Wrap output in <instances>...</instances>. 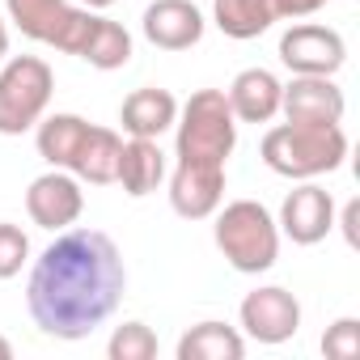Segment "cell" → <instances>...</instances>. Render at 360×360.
<instances>
[{
	"mask_svg": "<svg viewBox=\"0 0 360 360\" xmlns=\"http://www.w3.org/2000/svg\"><path fill=\"white\" fill-rule=\"evenodd\" d=\"M276 5H280V18H309L322 5H330V0H276Z\"/></svg>",
	"mask_w": 360,
	"mask_h": 360,
	"instance_id": "d4e9b609",
	"label": "cell"
},
{
	"mask_svg": "<svg viewBox=\"0 0 360 360\" xmlns=\"http://www.w3.org/2000/svg\"><path fill=\"white\" fill-rule=\"evenodd\" d=\"M280 60L292 77H335L347 60V43L339 30L330 26H314L301 22L292 30H284L280 39Z\"/></svg>",
	"mask_w": 360,
	"mask_h": 360,
	"instance_id": "8992f818",
	"label": "cell"
},
{
	"mask_svg": "<svg viewBox=\"0 0 360 360\" xmlns=\"http://www.w3.org/2000/svg\"><path fill=\"white\" fill-rule=\"evenodd\" d=\"M119 153H123V140L110 131V127H94L85 131L77 157H72V178H81V183H94V187H106L115 183V174H119Z\"/></svg>",
	"mask_w": 360,
	"mask_h": 360,
	"instance_id": "2e32d148",
	"label": "cell"
},
{
	"mask_svg": "<svg viewBox=\"0 0 360 360\" xmlns=\"http://www.w3.org/2000/svg\"><path fill=\"white\" fill-rule=\"evenodd\" d=\"M9 56V26H5V18H0V60Z\"/></svg>",
	"mask_w": 360,
	"mask_h": 360,
	"instance_id": "4316f807",
	"label": "cell"
},
{
	"mask_svg": "<svg viewBox=\"0 0 360 360\" xmlns=\"http://www.w3.org/2000/svg\"><path fill=\"white\" fill-rule=\"evenodd\" d=\"M212 22L221 26V34L246 43L280 22V5L276 0H212Z\"/></svg>",
	"mask_w": 360,
	"mask_h": 360,
	"instance_id": "e0dca14e",
	"label": "cell"
},
{
	"mask_svg": "<svg viewBox=\"0 0 360 360\" xmlns=\"http://www.w3.org/2000/svg\"><path fill=\"white\" fill-rule=\"evenodd\" d=\"M127 267L119 246L98 229H60V238L34 259L26 305L43 335L85 339L123 301Z\"/></svg>",
	"mask_w": 360,
	"mask_h": 360,
	"instance_id": "6da1fadb",
	"label": "cell"
},
{
	"mask_svg": "<svg viewBox=\"0 0 360 360\" xmlns=\"http://www.w3.org/2000/svg\"><path fill=\"white\" fill-rule=\"evenodd\" d=\"M26 212L39 229H68L77 225V217L85 212V191H81V178H72L68 169H51V174H39L30 191H26Z\"/></svg>",
	"mask_w": 360,
	"mask_h": 360,
	"instance_id": "9c48e42d",
	"label": "cell"
},
{
	"mask_svg": "<svg viewBox=\"0 0 360 360\" xmlns=\"http://www.w3.org/2000/svg\"><path fill=\"white\" fill-rule=\"evenodd\" d=\"M178 123V161H212L225 165L233 144H238V119L229 110L225 89H200L187 98L183 115L174 119Z\"/></svg>",
	"mask_w": 360,
	"mask_h": 360,
	"instance_id": "277c9868",
	"label": "cell"
},
{
	"mask_svg": "<svg viewBox=\"0 0 360 360\" xmlns=\"http://www.w3.org/2000/svg\"><path fill=\"white\" fill-rule=\"evenodd\" d=\"M276 225H280V233H284L288 242H297V246H318V242L335 229V200H330V191L305 178L297 191L284 195V208H280V221H276Z\"/></svg>",
	"mask_w": 360,
	"mask_h": 360,
	"instance_id": "30bf717a",
	"label": "cell"
},
{
	"mask_svg": "<svg viewBox=\"0 0 360 360\" xmlns=\"http://www.w3.org/2000/svg\"><path fill=\"white\" fill-rule=\"evenodd\" d=\"M225 200V165L178 161L169 178V208L183 221H208Z\"/></svg>",
	"mask_w": 360,
	"mask_h": 360,
	"instance_id": "ba28073f",
	"label": "cell"
},
{
	"mask_svg": "<svg viewBox=\"0 0 360 360\" xmlns=\"http://www.w3.org/2000/svg\"><path fill=\"white\" fill-rule=\"evenodd\" d=\"M5 9H9V22H13L26 39L47 43V47L56 43L60 26H64L68 13H72L68 0H5Z\"/></svg>",
	"mask_w": 360,
	"mask_h": 360,
	"instance_id": "ffe728a7",
	"label": "cell"
},
{
	"mask_svg": "<svg viewBox=\"0 0 360 360\" xmlns=\"http://www.w3.org/2000/svg\"><path fill=\"white\" fill-rule=\"evenodd\" d=\"M238 318H242V330L255 343H288L301 330V301L288 288L267 284V288L246 292Z\"/></svg>",
	"mask_w": 360,
	"mask_h": 360,
	"instance_id": "52a82bcc",
	"label": "cell"
},
{
	"mask_svg": "<svg viewBox=\"0 0 360 360\" xmlns=\"http://www.w3.org/2000/svg\"><path fill=\"white\" fill-rule=\"evenodd\" d=\"M263 161L280 178H322L347 157V136L339 123H280L263 136Z\"/></svg>",
	"mask_w": 360,
	"mask_h": 360,
	"instance_id": "7a4b0ae2",
	"label": "cell"
},
{
	"mask_svg": "<svg viewBox=\"0 0 360 360\" xmlns=\"http://www.w3.org/2000/svg\"><path fill=\"white\" fill-rule=\"evenodd\" d=\"M106 356L110 360H153L157 356V335L144 322H123V326H115V335L106 343Z\"/></svg>",
	"mask_w": 360,
	"mask_h": 360,
	"instance_id": "7402d4cb",
	"label": "cell"
},
{
	"mask_svg": "<svg viewBox=\"0 0 360 360\" xmlns=\"http://www.w3.org/2000/svg\"><path fill=\"white\" fill-rule=\"evenodd\" d=\"M217 246L233 271L259 276V271H271L280 259V225L263 204L233 200L217 217Z\"/></svg>",
	"mask_w": 360,
	"mask_h": 360,
	"instance_id": "3957f363",
	"label": "cell"
},
{
	"mask_svg": "<svg viewBox=\"0 0 360 360\" xmlns=\"http://www.w3.org/2000/svg\"><path fill=\"white\" fill-rule=\"evenodd\" d=\"M30 259V238L9 225V221H0V280H13Z\"/></svg>",
	"mask_w": 360,
	"mask_h": 360,
	"instance_id": "603a6c76",
	"label": "cell"
},
{
	"mask_svg": "<svg viewBox=\"0 0 360 360\" xmlns=\"http://www.w3.org/2000/svg\"><path fill=\"white\" fill-rule=\"evenodd\" d=\"M280 110L288 123H339L347 102L330 77H292L280 94Z\"/></svg>",
	"mask_w": 360,
	"mask_h": 360,
	"instance_id": "7c38bea8",
	"label": "cell"
},
{
	"mask_svg": "<svg viewBox=\"0 0 360 360\" xmlns=\"http://www.w3.org/2000/svg\"><path fill=\"white\" fill-rule=\"evenodd\" d=\"M81 5H85V9H94V13H98V9H110V5H115V0H81Z\"/></svg>",
	"mask_w": 360,
	"mask_h": 360,
	"instance_id": "83f0119b",
	"label": "cell"
},
{
	"mask_svg": "<svg viewBox=\"0 0 360 360\" xmlns=\"http://www.w3.org/2000/svg\"><path fill=\"white\" fill-rule=\"evenodd\" d=\"M280 94L284 85L276 81V72L267 68H246L233 77V85L225 89L229 98V110L238 123H271L280 115Z\"/></svg>",
	"mask_w": 360,
	"mask_h": 360,
	"instance_id": "4fadbf2b",
	"label": "cell"
},
{
	"mask_svg": "<svg viewBox=\"0 0 360 360\" xmlns=\"http://www.w3.org/2000/svg\"><path fill=\"white\" fill-rule=\"evenodd\" d=\"M161 178H165V153L157 140H144V136H131L119 153V174H115V183L140 200V195H153L161 187Z\"/></svg>",
	"mask_w": 360,
	"mask_h": 360,
	"instance_id": "9a60e30c",
	"label": "cell"
},
{
	"mask_svg": "<svg viewBox=\"0 0 360 360\" xmlns=\"http://www.w3.org/2000/svg\"><path fill=\"white\" fill-rule=\"evenodd\" d=\"M174 119H178L174 94H169V89H153V85L131 89V94L123 98V106H119L123 131H127V136H144V140H157L161 131H169Z\"/></svg>",
	"mask_w": 360,
	"mask_h": 360,
	"instance_id": "5bb4252c",
	"label": "cell"
},
{
	"mask_svg": "<svg viewBox=\"0 0 360 360\" xmlns=\"http://www.w3.org/2000/svg\"><path fill=\"white\" fill-rule=\"evenodd\" d=\"M246 339L225 322H200L178 339V360H242Z\"/></svg>",
	"mask_w": 360,
	"mask_h": 360,
	"instance_id": "d6986e66",
	"label": "cell"
},
{
	"mask_svg": "<svg viewBox=\"0 0 360 360\" xmlns=\"http://www.w3.org/2000/svg\"><path fill=\"white\" fill-rule=\"evenodd\" d=\"M56 94V72L39 56H13L0 68V136H22L39 127Z\"/></svg>",
	"mask_w": 360,
	"mask_h": 360,
	"instance_id": "5b68a950",
	"label": "cell"
},
{
	"mask_svg": "<svg viewBox=\"0 0 360 360\" xmlns=\"http://www.w3.org/2000/svg\"><path fill=\"white\" fill-rule=\"evenodd\" d=\"M322 352H326L330 360H356V356H360V322H356V318H339L335 326H326Z\"/></svg>",
	"mask_w": 360,
	"mask_h": 360,
	"instance_id": "cb8c5ba5",
	"label": "cell"
},
{
	"mask_svg": "<svg viewBox=\"0 0 360 360\" xmlns=\"http://www.w3.org/2000/svg\"><path fill=\"white\" fill-rule=\"evenodd\" d=\"M356 221H360V200H347V208H343V217H339L347 246H356V242H360V238H356Z\"/></svg>",
	"mask_w": 360,
	"mask_h": 360,
	"instance_id": "484cf974",
	"label": "cell"
},
{
	"mask_svg": "<svg viewBox=\"0 0 360 360\" xmlns=\"http://www.w3.org/2000/svg\"><path fill=\"white\" fill-rule=\"evenodd\" d=\"M144 39L161 51H187L204 39V13L191 0H153L140 22Z\"/></svg>",
	"mask_w": 360,
	"mask_h": 360,
	"instance_id": "8fae6325",
	"label": "cell"
},
{
	"mask_svg": "<svg viewBox=\"0 0 360 360\" xmlns=\"http://www.w3.org/2000/svg\"><path fill=\"white\" fill-rule=\"evenodd\" d=\"M85 131H89V123H85L81 115H51V119H39V136H34L39 157H43L51 169H72V157H77Z\"/></svg>",
	"mask_w": 360,
	"mask_h": 360,
	"instance_id": "ac0fdd59",
	"label": "cell"
},
{
	"mask_svg": "<svg viewBox=\"0 0 360 360\" xmlns=\"http://www.w3.org/2000/svg\"><path fill=\"white\" fill-rule=\"evenodd\" d=\"M9 356H13V343H9L5 335H0V360H9Z\"/></svg>",
	"mask_w": 360,
	"mask_h": 360,
	"instance_id": "f1b7e54d",
	"label": "cell"
},
{
	"mask_svg": "<svg viewBox=\"0 0 360 360\" xmlns=\"http://www.w3.org/2000/svg\"><path fill=\"white\" fill-rule=\"evenodd\" d=\"M81 60L89 68H98V72H115V68H123L131 60V34L110 18H94L89 39L81 47Z\"/></svg>",
	"mask_w": 360,
	"mask_h": 360,
	"instance_id": "44dd1931",
	"label": "cell"
}]
</instances>
